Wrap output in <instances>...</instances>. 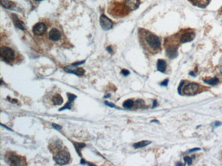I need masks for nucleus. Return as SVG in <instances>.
Here are the masks:
<instances>
[{"mask_svg": "<svg viewBox=\"0 0 222 166\" xmlns=\"http://www.w3.org/2000/svg\"><path fill=\"white\" fill-rule=\"evenodd\" d=\"M140 33L141 41L144 48L150 53H158L161 46L159 38L149 31L142 29Z\"/></svg>", "mask_w": 222, "mask_h": 166, "instance_id": "obj_1", "label": "nucleus"}, {"mask_svg": "<svg viewBox=\"0 0 222 166\" xmlns=\"http://www.w3.org/2000/svg\"><path fill=\"white\" fill-rule=\"evenodd\" d=\"M16 52L8 46H3L1 48V56L3 61L9 64L14 63L17 57Z\"/></svg>", "mask_w": 222, "mask_h": 166, "instance_id": "obj_2", "label": "nucleus"}, {"mask_svg": "<svg viewBox=\"0 0 222 166\" xmlns=\"http://www.w3.org/2000/svg\"><path fill=\"white\" fill-rule=\"evenodd\" d=\"M7 163L11 166H21L24 165V159L22 157L13 153H9L5 156Z\"/></svg>", "mask_w": 222, "mask_h": 166, "instance_id": "obj_3", "label": "nucleus"}, {"mask_svg": "<svg viewBox=\"0 0 222 166\" xmlns=\"http://www.w3.org/2000/svg\"><path fill=\"white\" fill-rule=\"evenodd\" d=\"M70 155L69 152L66 150H62L58 152L53 157L55 162L60 165L67 164L69 162Z\"/></svg>", "mask_w": 222, "mask_h": 166, "instance_id": "obj_4", "label": "nucleus"}, {"mask_svg": "<svg viewBox=\"0 0 222 166\" xmlns=\"http://www.w3.org/2000/svg\"><path fill=\"white\" fill-rule=\"evenodd\" d=\"M47 28L43 23L39 22L36 24L33 28V34L36 36H40L44 34Z\"/></svg>", "mask_w": 222, "mask_h": 166, "instance_id": "obj_5", "label": "nucleus"}, {"mask_svg": "<svg viewBox=\"0 0 222 166\" xmlns=\"http://www.w3.org/2000/svg\"><path fill=\"white\" fill-rule=\"evenodd\" d=\"M199 85L196 83H190L185 86L183 89V92L187 95H192L197 93L198 90Z\"/></svg>", "mask_w": 222, "mask_h": 166, "instance_id": "obj_6", "label": "nucleus"}, {"mask_svg": "<svg viewBox=\"0 0 222 166\" xmlns=\"http://www.w3.org/2000/svg\"><path fill=\"white\" fill-rule=\"evenodd\" d=\"M100 20L101 27L105 30H108L113 27V22L106 16L104 15L101 16Z\"/></svg>", "mask_w": 222, "mask_h": 166, "instance_id": "obj_7", "label": "nucleus"}, {"mask_svg": "<svg viewBox=\"0 0 222 166\" xmlns=\"http://www.w3.org/2000/svg\"><path fill=\"white\" fill-rule=\"evenodd\" d=\"M140 4V0H125V7L129 11L136 10Z\"/></svg>", "mask_w": 222, "mask_h": 166, "instance_id": "obj_8", "label": "nucleus"}, {"mask_svg": "<svg viewBox=\"0 0 222 166\" xmlns=\"http://www.w3.org/2000/svg\"><path fill=\"white\" fill-rule=\"evenodd\" d=\"M49 37L52 41H58L61 37L60 31L56 28H53L49 33Z\"/></svg>", "mask_w": 222, "mask_h": 166, "instance_id": "obj_9", "label": "nucleus"}, {"mask_svg": "<svg viewBox=\"0 0 222 166\" xmlns=\"http://www.w3.org/2000/svg\"><path fill=\"white\" fill-rule=\"evenodd\" d=\"M195 37V34L193 32H187L182 35L180 38V42L183 43L192 41Z\"/></svg>", "mask_w": 222, "mask_h": 166, "instance_id": "obj_10", "label": "nucleus"}, {"mask_svg": "<svg viewBox=\"0 0 222 166\" xmlns=\"http://www.w3.org/2000/svg\"><path fill=\"white\" fill-rule=\"evenodd\" d=\"M178 48L174 46H170L166 49V55L167 56L171 59L175 58L178 55Z\"/></svg>", "mask_w": 222, "mask_h": 166, "instance_id": "obj_11", "label": "nucleus"}, {"mask_svg": "<svg viewBox=\"0 0 222 166\" xmlns=\"http://www.w3.org/2000/svg\"><path fill=\"white\" fill-rule=\"evenodd\" d=\"M194 6L200 8H204L208 5L210 0H191Z\"/></svg>", "mask_w": 222, "mask_h": 166, "instance_id": "obj_12", "label": "nucleus"}, {"mask_svg": "<svg viewBox=\"0 0 222 166\" xmlns=\"http://www.w3.org/2000/svg\"><path fill=\"white\" fill-rule=\"evenodd\" d=\"M65 71L68 73H71L74 74L75 75H77L78 76H82L85 73V71L83 68H77L76 69H72L71 68L67 67L65 69Z\"/></svg>", "mask_w": 222, "mask_h": 166, "instance_id": "obj_13", "label": "nucleus"}, {"mask_svg": "<svg viewBox=\"0 0 222 166\" xmlns=\"http://www.w3.org/2000/svg\"><path fill=\"white\" fill-rule=\"evenodd\" d=\"M158 71L161 73H164L166 68V62L164 60L158 59L157 61Z\"/></svg>", "mask_w": 222, "mask_h": 166, "instance_id": "obj_14", "label": "nucleus"}, {"mask_svg": "<svg viewBox=\"0 0 222 166\" xmlns=\"http://www.w3.org/2000/svg\"><path fill=\"white\" fill-rule=\"evenodd\" d=\"M52 102L54 105H61L63 102V100L60 94H57L53 96Z\"/></svg>", "mask_w": 222, "mask_h": 166, "instance_id": "obj_15", "label": "nucleus"}, {"mask_svg": "<svg viewBox=\"0 0 222 166\" xmlns=\"http://www.w3.org/2000/svg\"><path fill=\"white\" fill-rule=\"evenodd\" d=\"M1 4L4 8L13 9L15 7V4L9 0H1Z\"/></svg>", "mask_w": 222, "mask_h": 166, "instance_id": "obj_16", "label": "nucleus"}, {"mask_svg": "<svg viewBox=\"0 0 222 166\" xmlns=\"http://www.w3.org/2000/svg\"><path fill=\"white\" fill-rule=\"evenodd\" d=\"M151 143H152L151 141H139L138 142L135 143L133 144V146L135 149L142 148L149 145L151 144Z\"/></svg>", "mask_w": 222, "mask_h": 166, "instance_id": "obj_17", "label": "nucleus"}, {"mask_svg": "<svg viewBox=\"0 0 222 166\" xmlns=\"http://www.w3.org/2000/svg\"><path fill=\"white\" fill-rule=\"evenodd\" d=\"M74 144L75 149L76 150V152L78 153L79 156H81V150L86 146V144L82 143H76Z\"/></svg>", "mask_w": 222, "mask_h": 166, "instance_id": "obj_18", "label": "nucleus"}, {"mask_svg": "<svg viewBox=\"0 0 222 166\" xmlns=\"http://www.w3.org/2000/svg\"><path fill=\"white\" fill-rule=\"evenodd\" d=\"M203 81L204 83L207 84V85L214 86L218 84V82H219V80L217 77H214L209 80H204Z\"/></svg>", "mask_w": 222, "mask_h": 166, "instance_id": "obj_19", "label": "nucleus"}, {"mask_svg": "<svg viewBox=\"0 0 222 166\" xmlns=\"http://www.w3.org/2000/svg\"><path fill=\"white\" fill-rule=\"evenodd\" d=\"M51 148L53 150H59L61 149L62 148V143L59 140L54 141V142L52 143L50 145Z\"/></svg>", "mask_w": 222, "mask_h": 166, "instance_id": "obj_20", "label": "nucleus"}, {"mask_svg": "<svg viewBox=\"0 0 222 166\" xmlns=\"http://www.w3.org/2000/svg\"><path fill=\"white\" fill-rule=\"evenodd\" d=\"M134 105V102L133 100L131 99L126 100L123 103V107L124 108L126 109H130L132 108Z\"/></svg>", "mask_w": 222, "mask_h": 166, "instance_id": "obj_21", "label": "nucleus"}, {"mask_svg": "<svg viewBox=\"0 0 222 166\" xmlns=\"http://www.w3.org/2000/svg\"><path fill=\"white\" fill-rule=\"evenodd\" d=\"M14 22H15V24L17 26V27H18L20 29H22V30H24V29H26L25 25H24V23L19 20L18 19H16L14 20Z\"/></svg>", "mask_w": 222, "mask_h": 166, "instance_id": "obj_22", "label": "nucleus"}, {"mask_svg": "<svg viewBox=\"0 0 222 166\" xmlns=\"http://www.w3.org/2000/svg\"><path fill=\"white\" fill-rule=\"evenodd\" d=\"M72 102L69 101L68 102H67V103H66L65 105L64 106V107H62V108L60 109H59V111L64 110L65 109H71V107H72Z\"/></svg>", "mask_w": 222, "mask_h": 166, "instance_id": "obj_23", "label": "nucleus"}, {"mask_svg": "<svg viewBox=\"0 0 222 166\" xmlns=\"http://www.w3.org/2000/svg\"><path fill=\"white\" fill-rule=\"evenodd\" d=\"M67 97H68V100L69 101L73 102L74 100H75V99L77 97L74 94H67Z\"/></svg>", "mask_w": 222, "mask_h": 166, "instance_id": "obj_24", "label": "nucleus"}, {"mask_svg": "<svg viewBox=\"0 0 222 166\" xmlns=\"http://www.w3.org/2000/svg\"><path fill=\"white\" fill-rule=\"evenodd\" d=\"M104 103H105V104L108 107H111V108H117V109H119V108H118V107H117L115 106V105L114 103H112V102H109L107 101H105L104 102Z\"/></svg>", "mask_w": 222, "mask_h": 166, "instance_id": "obj_25", "label": "nucleus"}, {"mask_svg": "<svg viewBox=\"0 0 222 166\" xmlns=\"http://www.w3.org/2000/svg\"><path fill=\"white\" fill-rule=\"evenodd\" d=\"M184 161L185 163H188V165H191L192 163V159L189 157H185L184 158Z\"/></svg>", "mask_w": 222, "mask_h": 166, "instance_id": "obj_26", "label": "nucleus"}, {"mask_svg": "<svg viewBox=\"0 0 222 166\" xmlns=\"http://www.w3.org/2000/svg\"><path fill=\"white\" fill-rule=\"evenodd\" d=\"M184 84V81H182L180 82V85H179V87H178V93L180 95H181V89H182V87L183 86V85Z\"/></svg>", "mask_w": 222, "mask_h": 166, "instance_id": "obj_27", "label": "nucleus"}, {"mask_svg": "<svg viewBox=\"0 0 222 166\" xmlns=\"http://www.w3.org/2000/svg\"><path fill=\"white\" fill-rule=\"evenodd\" d=\"M121 73L123 75L126 77V76H128V75H129L130 72L128 70H127V69H123L121 71Z\"/></svg>", "mask_w": 222, "mask_h": 166, "instance_id": "obj_28", "label": "nucleus"}, {"mask_svg": "<svg viewBox=\"0 0 222 166\" xmlns=\"http://www.w3.org/2000/svg\"><path fill=\"white\" fill-rule=\"evenodd\" d=\"M168 82H169V80L168 79H165L161 83L160 85L164 87H166L168 85Z\"/></svg>", "mask_w": 222, "mask_h": 166, "instance_id": "obj_29", "label": "nucleus"}, {"mask_svg": "<svg viewBox=\"0 0 222 166\" xmlns=\"http://www.w3.org/2000/svg\"><path fill=\"white\" fill-rule=\"evenodd\" d=\"M52 125L53 127L54 128V129H57V130H59L62 128V126H60V125H59L53 123L52 124Z\"/></svg>", "mask_w": 222, "mask_h": 166, "instance_id": "obj_30", "label": "nucleus"}, {"mask_svg": "<svg viewBox=\"0 0 222 166\" xmlns=\"http://www.w3.org/2000/svg\"><path fill=\"white\" fill-rule=\"evenodd\" d=\"M7 99L9 101H10L13 103H17L18 102V100L15 99H11V98H10V97H7Z\"/></svg>", "mask_w": 222, "mask_h": 166, "instance_id": "obj_31", "label": "nucleus"}, {"mask_svg": "<svg viewBox=\"0 0 222 166\" xmlns=\"http://www.w3.org/2000/svg\"><path fill=\"white\" fill-rule=\"evenodd\" d=\"M200 150H201V149H200V148H193V149L190 150L188 151V152H189V153H191L196 152V151H200Z\"/></svg>", "mask_w": 222, "mask_h": 166, "instance_id": "obj_32", "label": "nucleus"}, {"mask_svg": "<svg viewBox=\"0 0 222 166\" xmlns=\"http://www.w3.org/2000/svg\"><path fill=\"white\" fill-rule=\"evenodd\" d=\"M214 127H219V126H220L221 125H222V123L221 122H219V121H216V122H214Z\"/></svg>", "mask_w": 222, "mask_h": 166, "instance_id": "obj_33", "label": "nucleus"}, {"mask_svg": "<svg viewBox=\"0 0 222 166\" xmlns=\"http://www.w3.org/2000/svg\"><path fill=\"white\" fill-rule=\"evenodd\" d=\"M158 102L157 100H154V102H153V103L152 108H154L156 107H157V106H158Z\"/></svg>", "mask_w": 222, "mask_h": 166, "instance_id": "obj_34", "label": "nucleus"}, {"mask_svg": "<svg viewBox=\"0 0 222 166\" xmlns=\"http://www.w3.org/2000/svg\"><path fill=\"white\" fill-rule=\"evenodd\" d=\"M106 50L110 53H113V49H112V48L110 46H108L106 48Z\"/></svg>", "mask_w": 222, "mask_h": 166, "instance_id": "obj_35", "label": "nucleus"}, {"mask_svg": "<svg viewBox=\"0 0 222 166\" xmlns=\"http://www.w3.org/2000/svg\"><path fill=\"white\" fill-rule=\"evenodd\" d=\"M219 71L222 75V60L220 62V65L219 66Z\"/></svg>", "mask_w": 222, "mask_h": 166, "instance_id": "obj_36", "label": "nucleus"}, {"mask_svg": "<svg viewBox=\"0 0 222 166\" xmlns=\"http://www.w3.org/2000/svg\"><path fill=\"white\" fill-rule=\"evenodd\" d=\"M189 75L190 76H192V77H195L196 76V75H195V73L193 71H191V72H190Z\"/></svg>", "mask_w": 222, "mask_h": 166, "instance_id": "obj_37", "label": "nucleus"}, {"mask_svg": "<svg viewBox=\"0 0 222 166\" xmlns=\"http://www.w3.org/2000/svg\"><path fill=\"white\" fill-rule=\"evenodd\" d=\"M111 94H107L104 97V98H110L111 97Z\"/></svg>", "mask_w": 222, "mask_h": 166, "instance_id": "obj_38", "label": "nucleus"}, {"mask_svg": "<svg viewBox=\"0 0 222 166\" xmlns=\"http://www.w3.org/2000/svg\"><path fill=\"white\" fill-rule=\"evenodd\" d=\"M81 163L82 164H85L86 163V162L85 161L84 159H82V160L81 161Z\"/></svg>", "mask_w": 222, "mask_h": 166, "instance_id": "obj_39", "label": "nucleus"}, {"mask_svg": "<svg viewBox=\"0 0 222 166\" xmlns=\"http://www.w3.org/2000/svg\"><path fill=\"white\" fill-rule=\"evenodd\" d=\"M151 122H155V123H158L159 122H158V121L157 120H151Z\"/></svg>", "mask_w": 222, "mask_h": 166, "instance_id": "obj_40", "label": "nucleus"}, {"mask_svg": "<svg viewBox=\"0 0 222 166\" xmlns=\"http://www.w3.org/2000/svg\"><path fill=\"white\" fill-rule=\"evenodd\" d=\"M2 126H3V127H4V128H5L6 129H7L8 130H10V131H12L11 130V129H9L7 127H6L5 126H4V125H3L2 124Z\"/></svg>", "mask_w": 222, "mask_h": 166, "instance_id": "obj_41", "label": "nucleus"}, {"mask_svg": "<svg viewBox=\"0 0 222 166\" xmlns=\"http://www.w3.org/2000/svg\"><path fill=\"white\" fill-rule=\"evenodd\" d=\"M176 165L177 166H183V164L182 163H180V162H179V163H177Z\"/></svg>", "mask_w": 222, "mask_h": 166, "instance_id": "obj_42", "label": "nucleus"}, {"mask_svg": "<svg viewBox=\"0 0 222 166\" xmlns=\"http://www.w3.org/2000/svg\"><path fill=\"white\" fill-rule=\"evenodd\" d=\"M35 1H37V2H40V1H43V0H35Z\"/></svg>", "mask_w": 222, "mask_h": 166, "instance_id": "obj_43", "label": "nucleus"}]
</instances>
